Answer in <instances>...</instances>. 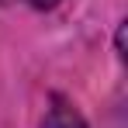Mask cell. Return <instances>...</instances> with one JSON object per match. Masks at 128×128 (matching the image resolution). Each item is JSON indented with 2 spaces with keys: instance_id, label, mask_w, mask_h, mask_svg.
<instances>
[{
  "instance_id": "cell-1",
  "label": "cell",
  "mask_w": 128,
  "mask_h": 128,
  "mask_svg": "<svg viewBox=\"0 0 128 128\" xmlns=\"http://www.w3.org/2000/svg\"><path fill=\"white\" fill-rule=\"evenodd\" d=\"M42 128H86V125H83L80 111L69 104V100L56 97L52 107H48V114H45V125H42Z\"/></svg>"
},
{
  "instance_id": "cell-2",
  "label": "cell",
  "mask_w": 128,
  "mask_h": 128,
  "mask_svg": "<svg viewBox=\"0 0 128 128\" xmlns=\"http://www.w3.org/2000/svg\"><path fill=\"white\" fill-rule=\"evenodd\" d=\"M28 4H31V7H38V10H48V7H56L59 0H28Z\"/></svg>"
}]
</instances>
